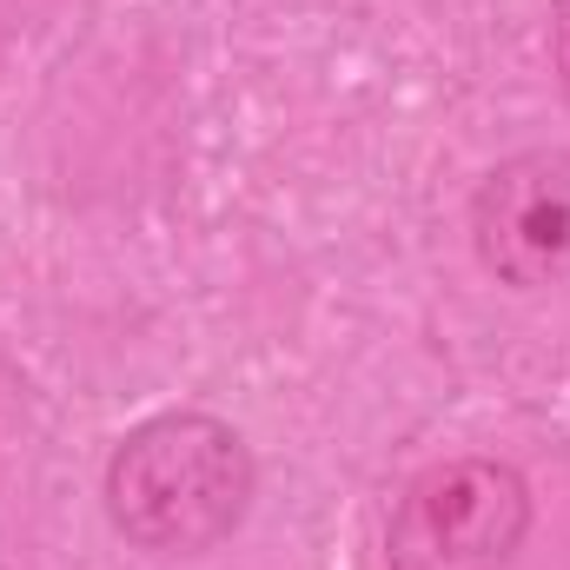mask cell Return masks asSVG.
Wrapping results in <instances>:
<instances>
[{"label":"cell","instance_id":"obj_2","mask_svg":"<svg viewBox=\"0 0 570 570\" xmlns=\"http://www.w3.org/2000/svg\"><path fill=\"white\" fill-rule=\"evenodd\" d=\"M531 538V484L498 458H444L392 511V570H511Z\"/></svg>","mask_w":570,"mask_h":570},{"label":"cell","instance_id":"obj_1","mask_svg":"<svg viewBox=\"0 0 570 570\" xmlns=\"http://www.w3.org/2000/svg\"><path fill=\"white\" fill-rule=\"evenodd\" d=\"M253 451L213 412H159L120 438L107 464V518L153 558H199L253 511Z\"/></svg>","mask_w":570,"mask_h":570},{"label":"cell","instance_id":"obj_3","mask_svg":"<svg viewBox=\"0 0 570 570\" xmlns=\"http://www.w3.org/2000/svg\"><path fill=\"white\" fill-rule=\"evenodd\" d=\"M478 266L511 292L570 279V153H518L471 199Z\"/></svg>","mask_w":570,"mask_h":570}]
</instances>
